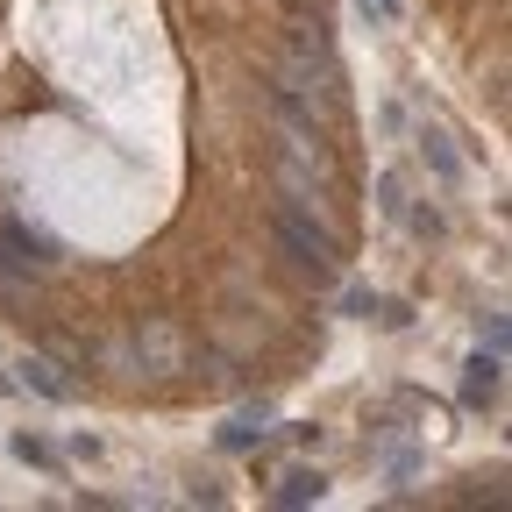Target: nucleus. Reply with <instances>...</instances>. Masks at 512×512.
<instances>
[{"label": "nucleus", "mask_w": 512, "mask_h": 512, "mask_svg": "<svg viewBox=\"0 0 512 512\" xmlns=\"http://www.w3.org/2000/svg\"><path fill=\"white\" fill-rule=\"evenodd\" d=\"M136 356H143L150 377H178L185 370V335L171 328V320H143V328H136Z\"/></svg>", "instance_id": "obj_3"}, {"label": "nucleus", "mask_w": 512, "mask_h": 512, "mask_svg": "<svg viewBox=\"0 0 512 512\" xmlns=\"http://www.w3.org/2000/svg\"><path fill=\"white\" fill-rule=\"evenodd\" d=\"M377 328H413V306L406 299H377Z\"/></svg>", "instance_id": "obj_14"}, {"label": "nucleus", "mask_w": 512, "mask_h": 512, "mask_svg": "<svg viewBox=\"0 0 512 512\" xmlns=\"http://www.w3.org/2000/svg\"><path fill=\"white\" fill-rule=\"evenodd\" d=\"M420 157H427V171H434L441 185H456V178H463V157L448 150V136H441V128H420Z\"/></svg>", "instance_id": "obj_7"}, {"label": "nucleus", "mask_w": 512, "mask_h": 512, "mask_svg": "<svg viewBox=\"0 0 512 512\" xmlns=\"http://www.w3.org/2000/svg\"><path fill=\"white\" fill-rule=\"evenodd\" d=\"M342 313H349V320H370V313H377V292H370V285H349V292H342Z\"/></svg>", "instance_id": "obj_12"}, {"label": "nucleus", "mask_w": 512, "mask_h": 512, "mask_svg": "<svg viewBox=\"0 0 512 512\" xmlns=\"http://www.w3.org/2000/svg\"><path fill=\"white\" fill-rule=\"evenodd\" d=\"M399 221H406V228H413V235H427V242H441V235H448V221H441V214H434V207H413V200H406V207H399Z\"/></svg>", "instance_id": "obj_9"}, {"label": "nucleus", "mask_w": 512, "mask_h": 512, "mask_svg": "<svg viewBox=\"0 0 512 512\" xmlns=\"http://www.w3.org/2000/svg\"><path fill=\"white\" fill-rule=\"evenodd\" d=\"M477 342L505 356V313H477Z\"/></svg>", "instance_id": "obj_13"}, {"label": "nucleus", "mask_w": 512, "mask_h": 512, "mask_svg": "<svg viewBox=\"0 0 512 512\" xmlns=\"http://www.w3.org/2000/svg\"><path fill=\"white\" fill-rule=\"evenodd\" d=\"M370 8H377V15H384V22H392V15H399V8H406V0H370Z\"/></svg>", "instance_id": "obj_15"}, {"label": "nucleus", "mask_w": 512, "mask_h": 512, "mask_svg": "<svg viewBox=\"0 0 512 512\" xmlns=\"http://www.w3.org/2000/svg\"><path fill=\"white\" fill-rule=\"evenodd\" d=\"M498 384H505V356H498V349H477V356L463 363V392H456V399H463L470 413H491V406H498Z\"/></svg>", "instance_id": "obj_4"}, {"label": "nucleus", "mask_w": 512, "mask_h": 512, "mask_svg": "<svg viewBox=\"0 0 512 512\" xmlns=\"http://www.w3.org/2000/svg\"><path fill=\"white\" fill-rule=\"evenodd\" d=\"M15 370H22V384H29L36 399H50V406L72 399V377H64V363H57V356H22Z\"/></svg>", "instance_id": "obj_5"}, {"label": "nucleus", "mask_w": 512, "mask_h": 512, "mask_svg": "<svg viewBox=\"0 0 512 512\" xmlns=\"http://www.w3.org/2000/svg\"><path fill=\"white\" fill-rule=\"evenodd\" d=\"M264 72H271V100L299 107L306 121H328V114L342 107V86H335V64L320 57V43H313V36H299L292 50H271V57H264Z\"/></svg>", "instance_id": "obj_1"}, {"label": "nucleus", "mask_w": 512, "mask_h": 512, "mask_svg": "<svg viewBox=\"0 0 512 512\" xmlns=\"http://www.w3.org/2000/svg\"><path fill=\"white\" fill-rule=\"evenodd\" d=\"M8 448H15V463H29V470H50V463H57V448H50V441H36V434H15Z\"/></svg>", "instance_id": "obj_10"}, {"label": "nucleus", "mask_w": 512, "mask_h": 512, "mask_svg": "<svg viewBox=\"0 0 512 512\" xmlns=\"http://www.w3.org/2000/svg\"><path fill=\"white\" fill-rule=\"evenodd\" d=\"M271 498H278L285 512H292V505H320V498H328V477L299 463V470H285V477H278V491H271Z\"/></svg>", "instance_id": "obj_6"}, {"label": "nucleus", "mask_w": 512, "mask_h": 512, "mask_svg": "<svg viewBox=\"0 0 512 512\" xmlns=\"http://www.w3.org/2000/svg\"><path fill=\"white\" fill-rule=\"evenodd\" d=\"M278 235H285V249L299 256L306 271H320L328 278L335 264H342V235H335V221H320V214H306V207H292V200H278Z\"/></svg>", "instance_id": "obj_2"}, {"label": "nucleus", "mask_w": 512, "mask_h": 512, "mask_svg": "<svg viewBox=\"0 0 512 512\" xmlns=\"http://www.w3.org/2000/svg\"><path fill=\"white\" fill-rule=\"evenodd\" d=\"M399 207H406V178H399V171H384V178H377V214H384V221H399Z\"/></svg>", "instance_id": "obj_11"}, {"label": "nucleus", "mask_w": 512, "mask_h": 512, "mask_svg": "<svg viewBox=\"0 0 512 512\" xmlns=\"http://www.w3.org/2000/svg\"><path fill=\"white\" fill-rule=\"evenodd\" d=\"M264 420H271V406H249L242 420H228V427H221V448H228V456L256 448V441H264Z\"/></svg>", "instance_id": "obj_8"}]
</instances>
